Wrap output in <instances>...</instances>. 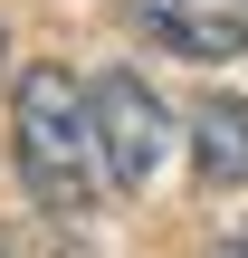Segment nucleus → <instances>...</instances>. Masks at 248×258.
I'll use <instances>...</instances> for the list:
<instances>
[{
	"label": "nucleus",
	"mask_w": 248,
	"mask_h": 258,
	"mask_svg": "<svg viewBox=\"0 0 248 258\" xmlns=\"http://www.w3.org/2000/svg\"><path fill=\"white\" fill-rule=\"evenodd\" d=\"M239 258H248V239H239Z\"/></svg>",
	"instance_id": "obj_6"
},
{
	"label": "nucleus",
	"mask_w": 248,
	"mask_h": 258,
	"mask_svg": "<svg viewBox=\"0 0 248 258\" xmlns=\"http://www.w3.org/2000/svg\"><path fill=\"white\" fill-rule=\"evenodd\" d=\"M10 134H19V182L38 211L67 220V211H96V191H115L96 153V105L67 67H29L10 86Z\"/></svg>",
	"instance_id": "obj_1"
},
{
	"label": "nucleus",
	"mask_w": 248,
	"mask_h": 258,
	"mask_svg": "<svg viewBox=\"0 0 248 258\" xmlns=\"http://www.w3.org/2000/svg\"><path fill=\"white\" fill-rule=\"evenodd\" d=\"M86 105H96V153H105V182L115 191H143L153 182V163H162V144H172V115H162V96L143 86V77H96L86 86Z\"/></svg>",
	"instance_id": "obj_2"
},
{
	"label": "nucleus",
	"mask_w": 248,
	"mask_h": 258,
	"mask_svg": "<svg viewBox=\"0 0 248 258\" xmlns=\"http://www.w3.org/2000/svg\"><path fill=\"white\" fill-rule=\"evenodd\" d=\"M191 163H201V182H248V105L239 96L191 105Z\"/></svg>",
	"instance_id": "obj_4"
},
{
	"label": "nucleus",
	"mask_w": 248,
	"mask_h": 258,
	"mask_svg": "<svg viewBox=\"0 0 248 258\" xmlns=\"http://www.w3.org/2000/svg\"><path fill=\"white\" fill-rule=\"evenodd\" d=\"M124 10L172 57H248V0H124Z\"/></svg>",
	"instance_id": "obj_3"
},
{
	"label": "nucleus",
	"mask_w": 248,
	"mask_h": 258,
	"mask_svg": "<svg viewBox=\"0 0 248 258\" xmlns=\"http://www.w3.org/2000/svg\"><path fill=\"white\" fill-rule=\"evenodd\" d=\"M0 258H96V249H86V230H76V220L38 211V220H19V230H0Z\"/></svg>",
	"instance_id": "obj_5"
}]
</instances>
